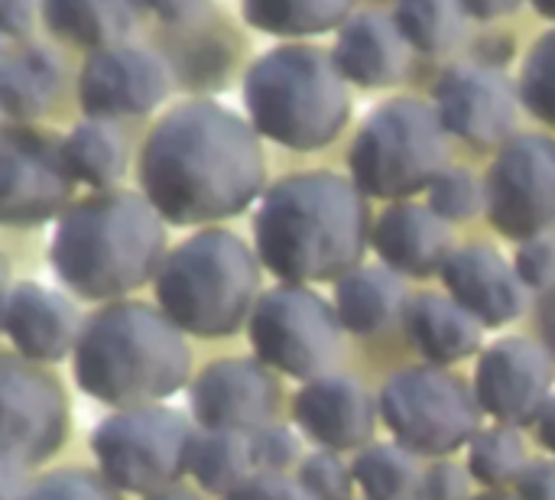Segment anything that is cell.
Listing matches in <instances>:
<instances>
[{
	"label": "cell",
	"instance_id": "cell-18",
	"mask_svg": "<svg viewBox=\"0 0 555 500\" xmlns=\"http://www.w3.org/2000/svg\"><path fill=\"white\" fill-rule=\"evenodd\" d=\"M442 283L455 303H462L485 329H501L520 319L530 306V286L520 280L494 247L468 244L449 254Z\"/></svg>",
	"mask_w": 555,
	"mask_h": 500
},
{
	"label": "cell",
	"instance_id": "cell-41",
	"mask_svg": "<svg viewBox=\"0 0 555 500\" xmlns=\"http://www.w3.org/2000/svg\"><path fill=\"white\" fill-rule=\"evenodd\" d=\"M514 485L520 500H555V459L530 462Z\"/></svg>",
	"mask_w": 555,
	"mask_h": 500
},
{
	"label": "cell",
	"instance_id": "cell-1",
	"mask_svg": "<svg viewBox=\"0 0 555 500\" xmlns=\"http://www.w3.org/2000/svg\"><path fill=\"white\" fill-rule=\"evenodd\" d=\"M267 166L254 124L218 101L172 107L146 137L140 185L169 225H208L241 215L263 189Z\"/></svg>",
	"mask_w": 555,
	"mask_h": 500
},
{
	"label": "cell",
	"instance_id": "cell-12",
	"mask_svg": "<svg viewBox=\"0 0 555 500\" xmlns=\"http://www.w3.org/2000/svg\"><path fill=\"white\" fill-rule=\"evenodd\" d=\"M0 400H3V456L26 469L52 459L68 436V397L62 384L36 368V361L0 358Z\"/></svg>",
	"mask_w": 555,
	"mask_h": 500
},
{
	"label": "cell",
	"instance_id": "cell-11",
	"mask_svg": "<svg viewBox=\"0 0 555 500\" xmlns=\"http://www.w3.org/2000/svg\"><path fill=\"white\" fill-rule=\"evenodd\" d=\"M485 211L511 241L555 238V140L520 133L501 146L485 179Z\"/></svg>",
	"mask_w": 555,
	"mask_h": 500
},
{
	"label": "cell",
	"instance_id": "cell-33",
	"mask_svg": "<svg viewBox=\"0 0 555 500\" xmlns=\"http://www.w3.org/2000/svg\"><path fill=\"white\" fill-rule=\"evenodd\" d=\"M520 98L533 117L555 127V29L530 49L520 72Z\"/></svg>",
	"mask_w": 555,
	"mask_h": 500
},
{
	"label": "cell",
	"instance_id": "cell-43",
	"mask_svg": "<svg viewBox=\"0 0 555 500\" xmlns=\"http://www.w3.org/2000/svg\"><path fill=\"white\" fill-rule=\"evenodd\" d=\"M7 39H20L33 29V0H0Z\"/></svg>",
	"mask_w": 555,
	"mask_h": 500
},
{
	"label": "cell",
	"instance_id": "cell-27",
	"mask_svg": "<svg viewBox=\"0 0 555 500\" xmlns=\"http://www.w3.org/2000/svg\"><path fill=\"white\" fill-rule=\"evenodd\" d=\"M62 156L75 182L91 189H111L127 172V146L114 124L88 117L62 140Z\"/></svg>",
	"mask_w": 555,
	"mask_h": 500
},
{
	"label": "cell",
	"instance_id": "cell-20",
	"mask_svg": "<svg viewBox=\"0 0 555 500\" xmlns=\"http://www.w3.org/2000/svg\"><path fill=\"white\" fill-rule=\"evenodd\" d=\"M3 332L20 358L36 364H55L75 355L81 335L75 306L33 280L3 293Z\"/></svg>",
	"mask_w": 555,
	"mask_h": 500
},
{
	"label": "cell",
	"instance_id": "cell-30",
	"mask_svg": "<svg viewBox=\"0 0 555 500\" xmlns=\"http://www.w3.org/2000/svg\"><path fill=\"white\" fill-rule=\"evenodd\" d=\"M354 482L367 500H413L423 491V478L416 472V456L400 443H377L358 452Z\"/></svg>",
	"mask_w": 555,
	"mask_h": 500
},
{
	"label": "cell",
	"instance_id": "cell-49",
	"mask_svg": "<svg viewBox=\"0 0 555 500\" xmlns=\"http://www.w3.org/2000/svg\"><path fill=\"white\" fill-rule=\"evenodd\" d=\"M475 500H520V498H507V495H481V498Z\"/></svg>",
	"mask_w": 555,
	"mask_h": 500
},
{
	"label": "cell",
	"instance_id": "cell-42",
	"mask_svg": "<svg viewBox=\"0 0 555 500\" xmlns=\"http://www.w3.org/2000/svg\"><path fill=\"white\" fill-rule=\"evenodd\" d=\"M143 7H146L156 20H163V23H169V26H182V23L198 20V16L205 13L208 0H143Z\"/></svg>",
	"mask_w": 555,
	"mask_h": 500
},
{
	"label": "cell",
	"instance_id": "cell-28",
	"mask_svg": "<svg viewBox=\"0 0 555 500\" xmlns=\"http://www.w3.org/2000/svg\"><path fill=\"white\" fill-rule=\"evenodd\" d=\"M254 456H250V436L244 433H221L205 430L195 439L189 475L198 482L208 495H231L254 475Z\"/></svg>",
	"mask_w": 555,
	"mask_h": 500
},
{
	"label": "cell",
	"instance_id": "cell-24",
	"mask_svg": "<svg viewBox=\"0 0 555 500\" xmlns=\"http://www.w3.org/2000/svg\"><path fill=\"white\" fill-rule=\"evenodd\" d=\"M406 306V286L390 267H358L335 286L338 319L354 335H377L390 329L397 319H403Z\"/></svg>",
	"mask_w": 555,
	"mask_h": 500
},
{
	"label": "cell",
	"instance_id": "cell-35",
	"mask_svg": "<svg viewBox=\"0 0 555 500\" xmlns=\"http://www.w3.org/2000/svg\"><path fill=\"white\" fill-rule=\"evenodd\" d=\"M299 485L312 500H354V472L341 462L338 452L322 449L302 459Z\"/></svg>",
	"mask_w": 555,
	"mask_h": 500
},
{
	"label": "cell",
	"instance_id": "cell-34",
	"mask_svg": "<svg viewBox=\"0 0 555 500\" xmlns=\"http://www.w3.org/2000/svg\"><path fill=\"white\" fill-rule=\"evenodd\" d=\"M429 208L446 221L475 218L485 208V185L468 169H446L429 189Z\"/></svg>",
	"mask_w": 555,
	"mask_h": 500
},
{
	"label": "cell",
	"instance_id": "cell-25",
	"mask_svg": "<svg viewBox=\"0 0 555 500\" xmlns=\"http://www.w3.org/2000/svg\"><path fill=\"white\" fill-rule=\"evenodd\" d=\"M143 0H42L49 33L81 49L117 46L137 23Z\"/></svg>",
	"mask_w": 555,
	"mask_h": 500
},
{
	"label": "cell",
	"instance_id": "cell-2",
	"mask_svg": "<svg viewBox=\"0 0 555 500\" xmlns=\"http://www.w3.org/2000/svg\"><path fill=\"white\" fill-rule=\"evenodd\" d=\"M374 238L367 195L338 172L280 179L254 215L260 264L283 283H325L358 270Z\"/></svg>",
	"mask_w": 555,
	"mask_h": 500
},
{
	"label": "cell",
	"instance_id": "cell-26",
	"mask_svg": "<svg viewBox=\"0 0 555 500\" xmlns=\"http://www.w3.org/2000/svg\"><path fill=\"white\" fill-rule=\"evenodd\" d=\"M59 62L42 46H7L0 59V104L10 120L39 117L59 94Z\"/></svg>",
	"mask_w": 555,
	"mask_h": 500
},
{
	"label": "cell",
	"instance_id": "cell-45",
	"mask_svg": "<svg viewBox=\"0 0 555 500\" xmlns=\"http://www.w3.org/2000/svg\"><path fill=\"white\" fill-rule=\"evenodd\" d=\"M537 316H540L543 345H546V351L555 358V286L553 290H546V293H540V309H537Z\"/></svg>",
	"mask_w": 555,
	"mask_h": 500
},
{
	"label": "cell",
	"instance_id": "cell-5",
	"mask_svg": "<svg viewBox=\"0 0 555 500\" xmlns=\"http://www.w3.org/2000/svg\"><path fill=\"white\" fill-rule=\"evenodd\" d=\"M244 104L260 137L312 153L338 140L351 117L348 78L315 46H276L244 78Z\"/></svg>",
	"mask_w": 555,
	"mask_h": 500
},
{
	"label": "cell",
	"instance_id": "cell-39",
	"mask_svg": "<svg viewBox=\"0 0 555 500\" xmlns=\"http://www.w3.org/2000/svg\"><path fill=\"white\" fill-rule=\"evenodd\" d=\"M423 498L472 500V472L455 462H433V469L423 475Z\"/></svg>",
	"mask_w": 555,
	"mask_h": 500
},
{
	"label": "cell",
	"instance_id": "cell-4",
	"mask_svg": "<svg viewBox=\"0 0 555 500\" xmlns=\"http://www.w3.org/2000/svg\"><path fill=\"white\" fill-rule=\"evenodd\" d=\"M185 332L156 306L111 303L98 309L75 345V384L104 407L130 410L172 397L189 384Z\"/></svg>",
	"mask_w": 555,
	"mask_h": 500
},
{
	"label": "cell",
	"instance_id": "cell-21",
	"mask_svg": "<svg viewBox=\"0 0 555 500\" xmlns=\"http://www.w3.org/2000/svg\"><path fill=\"white\" fill-rule=\"evenodd\" d=\"M380 260L400 277H433L442 273L452 254V231L442 215L416 202L390 205L371 238Z\"/></svg>",
	"mask_w": 555,
	"mask_h": 500
},
{
	"label": "cell",
	"instance_id": "cell-29",
	"mask_svg": "<svg viewBox=\"0 0 555 500\" xmlns=\"http://www.w3.org/2000/svg\"><path fill=\"white\" fill-rule=\"evenodd\" d=\"M351 0H244V16L270 36H319L348 23Z\"/></svg>",
	"mask_w": 555,
	"mask_h": 500
},
{
	"label": "cell",
	"instance_id": "cell-10",
	"mask_svg": "<svg viewBox=\"0 0 555 500\" xmlns=\"http://www.w3.org/2000/svg\"><path fill=\"white\" fill-rule=\"evenodd\" d=\"M341 319L319 293L283 283L263 293L250 312L247 335L257 361L293 381L328 374L341 355Z\"/></svg>",
	"mask_w": 555,
	"mask_h": 500
},
{
	"label": "cell",
	"instance_id": "cell-36",
	"mask_svg": "<svg viewBox=\"0 0 555 500\" xmlns=\"http://www.w3.org/2000/svg\"><path fill=\"white\" fill-rule=\"evenodd\" d=\"M20 500H120V491H114L101 475L94 472H55L39 478L26 488Z\"/></svg>",
	"mask_w": 555,
	"mask_h": 500
},
{
	"label": "cell",
	"instance_id": "cell-16",
	"mask_svg": "<svg viewBox=\"0 0 555 500\" xmlns=\"http://www.w3.org/2000/svg\"><path fill=\"white\" fill-rule=\"evenodd\" d=\"M169 94L166 65L137 46H107L91 52L78 78V101L88 117H140Z\"/></svg>",
	"mask_w": 555,
	"mask_h": 500
},
{
	"label": "cell",
	"instance_id": "cell-37",
	"mask_svg": "<svg viewBox=\"0 0 555 500\" xmlns=\"http://www.w3.org/2000/svg\"><path fill=\"white\" fill-rule=\"evenodd\" d=\"M250 456H254L257 472L280 475L299 459V439L293 436V430L267 423L257 433H250Z\"/></svg>",
	"mask_w": 555,
	"mask_h": 500
},
{
	"label": "cell",
	"instance_id": "cell-17",
	"mask_svg": "<svg viewBox=\"0 0 555 500\" xmlns=\"http://www.w3.org/2000/svg\"><path fill=\"white\" fill-rule=\"evenodd\" d=\"M433 94L442 127L475 150H491L514 133L517 91L494 68L455 65L436 81Z\"/></svg>",
	"mask_w": 555,
	"mask_h": 500
},
{
	"label": "cell",
	"instance_id": "cell-40",
	"mask_svg": "<svg viewBox=\"0 0 555 500\" xmlns=\"http://www.w3.org/2000/svg\"><path fill=\"white\" fill-rule=\"evenodd\" d=\"M224 500H312L299 482H289L283 475H270V472H257L250 475L241 488H234Z\"/></svg>",
	"mask_w": 555,
	"mask_h": 500
},
{
	"label": "cell",
	"instance_id": "cell-38",
	"mask_svg": "<svg viewBox=\"0 0 555 500\" xmlns=\"http://www.w3.org/2000/svg\"><path fill=\"white\" fill-rule=\"evenodd\" d=\"M520 280L537 290V293H546L555 286V238H537V241H527L520 244L517 251V260H514Z\"/></svg>",
	"mask_w": 555,
	"mask_h": 500
},
{
	"label": "cell",
	"instance_id": "cell-3",
	"mask_svg": "<svg viewBox=\"0 0 555 500\" xmlns=\"http://www.w3.org/2000/svg\"><path fill=\"white\" fill-rule=\"evenodd\" d=\"M166 260L163 215L146 195L104 192L72 205L52 234L49 264L88 303L120 299L150 283Z\"/></svg>",
	"mask_w": 555,
	"mask_h": 500
},
{
	"label": "cell",
	"instance_id": "cell-31",
	"mask_svg": "<svg viewBox=\"0 0 555 500\" xmlns=\"http://www.w3.org/2000/svg\"><path fill=\"white\" fill-rule=\"evenodd\" d=\"M393 20L406 42L426 55L452 52L465 36L462 0H400Z\"/></svg>",
	"mask_w": 555,
	"mask_h": 500
},
{
	"label": "cell",
	"instance_id": "cell-23",
	"mask_svg": "<svg viewBox=\"0 0 555 500\" xmlns=\"http://www.w3.org/2000/svg\"><path fill=\"white\" fill-rule=\"evenodd\" d=\"M403 329L410 345L433 364H459L481 351L485 325L452 296L420 293L403 312Z\"/></svg>",
	"mask_w": 555,
	"mask_h": 500
},
{
	"label": "cell",
	"instance_id": "cell-46",
	"mask_svg": "<svg viewBox=\"0 0 555 500\" xmlns=\"http://www.w3.org/2000/svg\"><path fill=\"white\" fill-rule=\"evenodd\" d=\"M537 436H540V443L553 452L555 459V397L550 400V407L543 410L540 423H537Z\"/></svg>",
	"mask_w": 555,
	"mask_h": 500
},
{
	"label": "cell",
	"instance_id": "cell-15",
	"mask_svg": "<svg viewBox=\"0 0 555 500\" xmlns=\"http://www.w3.org/2000/svg\"><path fill=\"white\" fill-rule=\"evenodd\" d=\"M192 416L205 430L257 433L273 423L280 407V384L263 361L228 358L208 364L189 387Z\"/></svg>",
	"mask_w": 555,
	"mask_h": 500
},
{
	"label": "cell",
	"instance_id": "cell-6",
	"mask_svg": "<svg viewBox=\"0 0 555 500\" xmlns=\"http://www.w3.org/2000/svg\"><path fill=\"white\" fill-rule=\"evenodd\" d=\"M257 254L231 231L208 228L166 254L156 273L159 309L198 338H228L257 306Z\"/></svg>",
	"mask_w": 555,
	"mask_h": 500
},
{
	"label": "cell",
	"instance_id": "cell-9",
	"mask_svg": "<svg viewBox=\"0 0 555 500\" xmlns=\"http://www.w3.org/2000/svg\"><path fill=\"white\" fill-rule=\"evenodd\" d=\"M377 407L393 443L423 459H446L468 446L485 413L475 387L439 364L390 374L377 394Z\"/></svg>",
	"mask_w": 555,
	"mask_h": 500
},
{
	"label": "cell",
	"instance_id": "cell-8",
	"mask_svg": "<svg viewBox=\"0 0 555 500\" xmlns=\"http://www.w3.org/2000/svg\"><path fill=\"white\" fill-rule=\"evenodd\" d=\"M192 423L159 403L111 413L91 433L98 475L120 495H159L189 475L195 449Z\"/></svg>",
	"mask_w": 555,
	"mask_h": 500
},
{
	"label": "cell",
	"instance_id": "cell-13",
	"mask_svg": "<svg viewBox=\"0 0 555 500\" xmlns=\"http://www.w3.org/2000/svg\"><path fill=\"white\" fill-rule=\"evenodd\" d=\"M72 172L62 143L7 127L0 137V218L10 228H33L55 218L72 198Z\"/></svg>",
	"mask_w": 555,
	"mask_h": 500
},
{
	"label": "cell",
	"instance_id": "cell-48",
	"mask_svg": "<svg viewBox=\"0 0 555 500\" xmlns=\"http://www.w3.org/2000/svg\"><path fill=\"white\" fill-rule=\"evenodd\" d=\"M533 7H537L546 20H555V0H533Z\"/></svg>",
	"mask_w": 555,
	"mask_h": 500
},
{
	"label": "cell",
	"instance_id": "cell-19",
	"mask_svg": "<svg viewBox=\"0 0 555 500\" xmlns=\"http://www.w3.org/2000/svg\"><path fill=\"white\" fill-rule=\"evenodd\" d=\"M380 407L361 381L348 374H322L296 397L299 430L322 449L345 452L371 443Z\"/></svg>",
	"mask_w": 555,
	"mask_h": 500
},
{
	"label": "cell",
	"instance_id": "cell-44",
	"mask_svg": "<svg viewBox=\"0 0 555 500\" xmlns=\"http://www.w3.org/2000/svg\"><path fill=\"white\" fill-rule=\"evenodd\" d=\"M524 0H462L465 13H472L475 20H494V16H507L520 7Z\"/></svg>",
	"mask_w": 555,
	"mask_h": 500
},
{
	"label": "cell",
	"instance_id": "cell-32",
	"mask_svg": "<svg viewBox=\"0 0 555 500\" xmlns=\"http://www.w3.org/2000/svg\"><path fill=\"white\" fill-rule=\"evenodd\" d=\"M527 469V446L514 426L478 430L468 443V472L485 488H504Z\"/></svg>",
	"mask_w": 555,
	"mask_h": 500
},
{
	"label": "cell",
	"instance_id": "cell-22",
	"mask_svg": "<svg viewBox=\"0 0 555 500\" xmlns=\"http://www.w3.org/2000/svg\"><path fill=\"white\" fill-rule=\"evenodd\" d=\"M410 49L397 20L380 10H364L341 26L332 55L348 81L361 88H390L406 75Z\"/></svg>",
	"mask_w": 555,
	"mask_h": 500
},
{
	"label": "cell",
	"instance_id": "cell-14",
	"mask_svg": "<svg viewBox=\"0 0 555 500\" xmlns=\"http://www.w3.org/2000/svg\"><path fill=\"white\" fill-rule=\"evenodd\" d=\"M475 394L501 426H533L553 400V355L520 335H507L481 351Z\"/></svg>",
	"mask_w": 555,
	"mask_h": 500
},
{
	"label": "cell",
	"instance_id": "cell-7",
	"mask_svg": "<svg viewBox=\"0 0 555 500\" xmlns=\"http://www.w3.org/2000/svg\"><path fill=\"white\" fill-rule=\"evenodd\" d=\"M446 127L416 98H393L371 111L351 146V179L371 198H410L446 172Z\"/></svg>",
	"mask_w": 555,
	"mask_h": 500
},
{
	"label": "cell",
	"instance_id": "cell-47",
	"mask_svg": "<svg viewBox=\"0 0 555 500\" xmlns=\"http://www.w3.org/2000/svg\"><path fill=\"white\" fill-rule=\"evenodd\" d=\"M146 500H198L195 495H189V491H159V495H153V498H146Z\"/></svg>",
	"mask_w": 555,
	"mask_h": 500
}]
</instances>
